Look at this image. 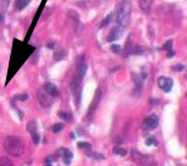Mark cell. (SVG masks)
Segmentation results:
<instances>
[{"mask_svg": "<svg viewBox=\"0 0 187 166\" xmlns=\"http://www.w3.org/2000/svg\"><path fill=\"white\" fill-rule=\"evenodd\" d=\"M131 157H132V160L139 166H156V161L151 156L143 155V154L139 152L137 150H132V151H131Z\"/></svg>", "mask_w": 187, "mask_h": 166, "instance_id": "obj_3", "label": "cell"}, {"mask_svg": "<svg viewBox=\"0 0 187 166\" xmlns=\"http://www.w3.org/2000/svg\"><path fill=\"white\" fill-rule=\"evenodd\" d=\"M63 154V161L66 164V165H70V161H71V159H72V152L70 151V150H67V149H63V150H60Z\"/></svg>", "mask_w": 187, "mask_h": 166, "instance_id": "obj_14", "label": "cell"}, {"mask_svg": "<svg viewBox=\"0 0 187 166\" xmlns=\"http://www.w3.org/2000/svg\"><path fill=\"white\" fill-rule=\"evenodd\" d=\"M36 129H37V126H36V122H35V121H30V122L28 124V130H29L30 133L36 131Z\"/></svg>", "mask_w": 187, "mask_h": 166, "instance_id": "obj_22", "label": "cell"}, {"mask_svg": "<svg viewBox=\"0 0 187 166\" xmlns=\"http://www.w3.org/2000/svg\"><path fill=\"white\" fill-rule=\"evenodd\" d=\"M114 151H115V152H116L119 156H126V150H125V149H122V147H115Z\"/></svg>", "mask_w": 187, "mask_h": 166, "instance_id": "obj_23", "label": "cell"}, {"mask_svg": "<svg viewBox=\"0 0 187 166\" xmlns=\"http://www.w3.org/2000/svg\"><path fill=\"white\" fill-rule=\"evenodd\" d=\"M31 140H32V142L35 145H37L40 142V136H39V134H37V131H32L31 133Z\"/></svg>", "mask_w": 187, "mask_h": 166, "instance_id": "obj_20", "label": "cell"}, {"mask_svg": "<svg viewBox=\"0 0 187 166\" xmlns=\"http://www.w3.org/2000/svg\"><path fill=\"white\" fill-rule=\"evenodd\" d=\"M90 156L94 157V159H97V160H104L105 159V156L102 154H99V152H91Z\"/></svg>", "mask_w": 187, "mask_h": 166, "instance_id": "obj_24", "label": "cell"}, {"mask_svg": "<svg viewBox=\"0 0 187 166\" xmlns=\"http://www.w3.org/2000/svg\"><path fill=\"white\" fill-rule=\"evenodd\" d=\"M56 159H58V156H56V155H50V156L46 157V162L48 164H52V162L56 161Z\"/></svg>", "mask_w": 187, "mask_h": 166, "instance_id": "obj_28", "label": "cell"}, {"mask_svg": "<svg viewBox=\"0 0 187 166\" xmlns=\"http://www.w3.org/2000/svg\"><path fill=\"white\" fill-rule=\"evenodd\" d=\"M132 80H134V83H135V91L139 94L140 91L142 90V80L137 76L136 72H132Z\"/></svg>", "mask_w": 187, "mask_h": 166, "instance_id": "obj_12", "label": "cell"}, {"mask_svg": "<svg viewBox=\"0 0 187 166\" xmlns=\"http://www.w3.org/2000/svg\"><path fill=\"white\" fill-rule=\"evenodd\" d=\"M65 58H66V50H60V51H56L54 54V60L55 61H61Z\"/></svg>", "mask_w": 187, "mask_h": 166, "instance_id": "obj_16", "label": "cell"}, {"mask_svg": "<svg viewBox=\"0 0 187 166\" xmlns=\"http://www.w3.org/2000/svg\"><path fill=\"white\" fill-rule=\"evenodd\" d=\"M135 52H136L137 55H142V54L145 52V48H141V46H137V48H136V50H135Z\"/></svg>", "mask_w": 187, "mask_h": 166, "instance_id": "obj_31", "label": "cell"}, {"mask_svg": "<svg viewBox=\"0 0 187 166\" xmlns=\"http://www.w3.org/2000/svg\"><path fill=\"white\" fill-rule=\"evenodd\" d=\"M172 44H174V41L172 40H168L166 44H165V46H163V49L165 50H167V51H170V50H172Z\"/></svg>", "mask_w": 187, "mask_h": 166, "instance_id": "obj_26", "label": "cell"}, {"mask_svg": "<svg viewBox=\"0 0 187 166\" xmlns=\"http://www.w3.org/2000/svg\"><path fill=\"white\" fill-rule=\"evenodd\" d=\"M86 70H87V65L85 63V58L81 56L80 58V61H79V65H78V70H76V74H75V78L78 80L82 81L85 74H86Z\"/></svg>", "mask_w": 187, "mask_h": 166, "instance_id": "obj_8", "label": "cell"}, {"mask_svg": "<svg viewBox=\"0 0 187 166\" xmlns=\"http://www.w3.org/2000/svg\"><path fill=\"white\" fill-rule=\"evenodd\" d=\"M0 166H13V162L9 157L3 156V157H0Z\"/></svg>", "mask_w": 187, "mask_h": 166, "instance_id": "obj_19", "label": "cell"}, {"mask_svg": "<svg viewBox=\"0 0 187 166\" xmlns=\"http://www.w3.org/2000/svg\"><path fill=\"white\" fill-rule=\"evenodd\" d=\"M37 100H39V104L43 107H49L51 105V96L44 90L37 91Z\"/></svg>", "mask_w": 187, "mask_h": 166, "instance_id": "obj_7", "label": "cell"}, {"mask_svg": "<svg viewBox=\"0 0 187 166\" xmlns=\"http://www.w3.org/2000/svg\"><path fill=\"white\" fill-rule=\"evenodd\" d=\"M9 3H10V0H2V6H3V9H4V10H6V9H8Z\"/></svg>", "mask_w": 187, "mask_h": 166, "instance_id": "obj_30", "label": "cell"}, {"mask_svg": "<svg viewBox=\"0 0 187 166\" xmlns=\"http://www.w3.org/2000/svg\"><path fill=\"white\" fill-rule=\"evenodd\" d=\"M115 16H116V21H117L120 28H122V29L127 28V25L130 24V20H131V5H130V3L121 2L116 13H115Z\"/></svg>", "mask_w": 187, "mask_h": 166, "instance_id": "obj_2", "label": "cell"}, {"mask_svg": "<svg viewBox=\"0 0 187 166\" xmlns=\"http://www.w3.org/2000/svg\"><path fill=\"white\" fill-rule=\"evenodd\" d=\"M30 2H31V0H16V2H15V8L19 11H21V10H24L30 4Z\"/></svg>", "mask_w": 187, "mask_h": 166, "instance_id": "obj_15", "label": "cell"}, {"mask_svg": "<svg viewBox=\"0 0 187 166\" xmlns=\"http://www.w3.org/2000/svg\"><path fill=\"white\" fill-rule=\"evenodd\" d=\"M131 46H134L132 44H131V39H128L127 40V43H126V48H125V50H124V55H125V56H128V55L130 54H132V48H131Z\"/></svg>", "mask_w": 187, "mask_h": 166, "instance_id": "obj_17", "label": "cell"}, {"mask_svg": "<svg viewBox=\"0 0 187 166\" xmlns=\"http://www.w3.org/2000/svg\"><path fill=\"white\" fill-rule=\"evenodd\" d=\"M152 3H154V0H140V2H139L140 9L143 13H148L150 9H151V6H152Z\"/></svg>", "mask_w": 187, "mask_h": 166, "instance_id": "obj_11", "label": "cell"}, {"mask_svg": "<svg viewBox=\"0 0 187 166\" xmlns=\"http://www.w3.org/2000/svg\"><path fill=\"white\" fill-rule=\"evenodd\" d=\"M59 116L63 119V120H71V118H72V115L70 114V113H64V111H60L59 113Z\"/></svg>", "mask_w": 187, "mask_h": 166, "instance_id": "obj_21", "label": "cell"}, {"mask_svg": "<svg viewBox=\"0 0 187 166\" xmlns=\"http://www.w3.org/2000/svg\"><path fill=\"white\" fill-rule=\"evenodd\" d=\"M0 21H4V15L0 13Z\"/></svg>", "mask_w": 187, "mask_h": 166, "instance_id": "obj_36", "label": "cell"}, {"mask_svg": "<svg viewBox=\"0 0 187 166\" xmlns=\"http://www.w3.org/2000/svg\"><path fill=\"white\" fill-rule=\"evenodd\" d=\"M4 149L9 155L19 157L24 152V142L17 136H8L4 141Z\"/></svg>", "mask_w": 187, "mask_h": 166, "instance_id": "obj_1", "label": "cell"}, {"mask_svg": "<svg viewBox=\"0 0 187 166\" xmlns=\"http://www.w3.org/2000/svg\"><path fill=\"white\" fill-rule=\"evenodd\" d=\"M157 84H158V87L165 91V93H170L171 89H172V85H174V81L171 78H166V76H160L158 80H157Z\"/></svg>", "mask_w": 187, "mask_h": 166, "instance_id": "obj_6", "label": "cell"}, {"mask_svg": "<svg viewBox=\"0 0 187 166\" xmlns=\"http://www.w3.org/2000/svg\"><path fill=\"white\" fill-rule=\"evenodd\" d=\"M16 99H17V100H23V101H25V100H28V94H21V95H17V96H16Z\"/></svg>", "mask_w": 187, "mask_h": 166, "instance_id": "obj_32", "label": "cell"}, {"mask_svg": "<svg viewBox=\"0 0 187 166\" xmlns=\"http://www.w3.org/2000/svg\"><path fill=\"white\" fill-rule=\"evenodd\" d=\"M114 19H115V13H110V14H109V15L105 17V19H104V20L100 23V26H99V28H100V29L106 28V26H107V25H109V24H110L112 20H114Z\"/></svg>", "mask_w": 187, "mask_h": 166, "instance_id": "obj_13", "label": "cell"}, {"mask_svg": "<svg viewBox=\"0 0 187 166\" xmlns=\"http://www.w3.org/2000/svg\"><path fill=\"white\" fill-rule=\"evenodd\" d=\"M146 145H148V146H151V145H154V146H157L158 145V141H157V139L155 137V136H148L147 139H146Z\"/></svg>", "mask_w": 187, "mask_h": 166, "instance_id": "obj_18", "label": "cell"}, {"mask_svg": "<svg viewBox=\"0 0 187 166\" xmlns=\"http://www.w3.org/2000/svg\"><path fill=\"white\" fill-rule=\"evenodd\" d=\"M63 127H64L63 124H56V125L52 127V131H54V133H59V131L63 130Z\"/></svg>", "mask_w": 187, "mask_h": 166, "instance_id": "obj_25", "label": "cell"}, {"mask_svg": "<svg viewBox=\"0 0 187 166\" xmlns=\"http://www.w3.org/2000/svg\"><path fill=\"white\" fill-rule=\"evenodd\" d=\"M111 50L114 51L115 54H120V52H121V48H120L119 45H116V44H112V46H111Z\"/></svg>", "mask_w": 187, "mask_h": 166, "instance_id": "obj_27", "label": "cell"}, {"mask_svg": "<svg viewBox=\"0 0 187 166\" xmlns=\"http://www.w3.org/2000/svg\"><path fill=\"white\" fill-rule=\"evenodd\" d=\"M48 49H54L55 48V43H48Z\"/></svg>", "mask_w": 187, "mask_h": 166, "instance_id": "obj_34", "label": "cell"}, {"mask_svg": "<svg viewBox=\"0 0 187 166\" xmlns=\"http://www.w3.org/2000/svg\"><path fill=\"white\" fill-rule=\"evenodd\" d=\"M174 69H175V70H183V69H185V66L181 64V65H178V66H175Z\"/></svg>", "mask_w": 187, "mask_h": 166, "instance_id": "obj_35", "label": "cell"}, {"mask_svg": "<svg viewBox=\"0 0 187 166\" xmlns=\"http://www.w3.org/2000/svg\"><path fill=\"white\" fill-rule=\"evenodd\" d=\"M79 147H80V149H86V150H89V149H90V144H89V142H79Z\"/></svg>", "mask_w": 187, "mask_h": 166, "instance_id": "obj_29", "label": "cell"}, {"mask_svg": "<svg viewBox=\"0 0 187 166\" xmlns=\"http://www.w3.org/2000/svg\"><path fill=\"white\" fill-rule=\"evenodd\" d=\"M100 100H101V91H100V89H97L96 94H95V98H94V100H92V102H91V105H90V107L87 110V120L89 121L92 120L94 115H95L96 109L99 107V104H100Z\"/></svg>", "mask_w": 187, "mask_h": 166, "instance_id": "obj_4", "label": "cell"}, {"mask_svg": "<svg viewBox=\"0 0 187 166\" xmlns=\"http://www.w3.org/2000/svg\"><path fill=\"white\" fill-rule=\"evenodd\" d=\"M43 90H44V91H46V93H48V94H49L51 98H56V96L59 95L58 86H56L55 84H52V83H46V84L44 85Z\"/></svg>", "mask_w": 187, "mask_h": 166, "instance_id": "obj_10", "label": "cell"}, {"mask_svg": "<svg viewBox=\"0 0 187 166\" xmlns=\"http://www.w3.org/2000/svg\"><path fill=\"white\" fill-rule=\"evenodd\" d=\"M157 125H158V118L156 115H150L143 119L141 127L143 130H154V129L157 127Z\"/></svg>", "mask_w": 187, "mask_h": 166, "instance_id": "obj_5", "label": "cell"}, {"mask_svg": "<svg viewBox=\"0 0 187 166\" xmlns=\"http://www.w3.org/2000/svg\"><path fill=\"white\" fill-rule=\"evenodd\" d=\"M172 56H175V51L174 50L167 51V58H172Z\"/></svg>", "mask_w": 187, "mask_h": 166, "instance_id": "obj_33", "label": "cell"}, {"mask_svg": "<svg viewBox=\"0 0 187 166\" xmlns=\"http://www.w3.org/2000/svg\"><path fill=\"white\" fill-rule=\"evenodd\" d=\"M122 33H124V29L120 28V26H116L115 29H112V31L110 33V35L107 36V41L109 43H114L116 41L117 39H120L122 36Z\"/></svg>", "mask_w": 187, "mask_h": 166, "instance_id": "obj_9", "label": "cell"}]
</instances>
